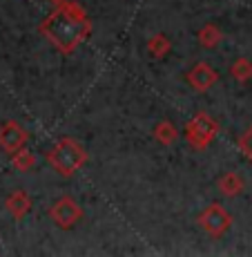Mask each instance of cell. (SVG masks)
<instances>
[{
    "mask_svg": "<svg viewBox=\"0 0 252 257\" xmlns=\"http://www.w3.org/2000/svg\"><path fill=\"white\" fill-rule=\"evenodd\" d=\"M230 74H232V76H234L239 83L250 81V78H252V63L248 61V58H239V61L232 63Z\"/></svg>",
    "mask_w": 252,
    "mask_h": 257,
    "instance_id": "obj_14",
    "label": "cell"
},
{
    "mask_svg": "<svg viewBox=\"0 0 252 257\" xmlns=\"http://www.w3.org/2000/svg\"><path fill=\"white\" fill-rule=\"evenodd\" d=\"M221 38H223V34H221V29L216 27V25H205V27H201V32H199L201 45L207 47V49H212V47L219 45Z\"/></svg>",
    "mask_w": 252,
    "mask_h": 257,
    "instance_id": "obj_13",
    "label": "cell"
},
{
    "mask_svg": "<svg viewBox=\"0 0 252 257\" xmlns=\"http://www.w3.org/2000/svg\"><path fill=\"white\" fill-rule=\"evenodd\" d=\"M12 164H14L16 170L29 172L34 166H36V155H34L32 150H27V148H21L18 152H14L12 155Z\"/></svg>",
    "mask_w": 252,
    "mask_h": 257,
    "instance_id": "obj_11",
    "label": "cell"
},
{
    "mask_svg": "<svg viewBox=\"0 0 252 257\" xmlns=\"http://www.w3.org/2000/svg\"><path fill=\"white\" fill-rule=\"evenodd\" d=\"M219 135V123L205 112H196L185 125V139L194 150H205Z\"/></svg>",
    "mask_w": 252,
    "mask_h": 257,
    "instance_id": "obj_3",
    "label": "cell"
},
{
    "mask_svg": "<svg viewBox=\"0 0 252 257\" xmlns=\"http://www.w3.org/2000/svg\"><path fill=\"white\" fill-rule=\"evenodd\" d=\"M219 192L221 195H225V197H236V195H241L243 192V179H241L236 172H225L223 177L219 179Z\"/></svg>",
    "mask_w": 252,
    "mask_h": 257,
    "instance_id": "obj_9",
    "label": "cell"
},
{
    "mask_svg": "<svg viewBox=\"0 0 252 257\" xmlns=\"http://www.w3.org/2000/svg\"><path fill=\"white\" fill-rule=\"evenodd\" d=\"M170 49H172V43L165 34H154V36L147 38V52L154 58H163L165 54H170Z\"/></svg>",
    "mask_w": 252,
    "mask_h": 257,
    "instance_id": "obj_10",
    "label": "cell"
},
{
    "mask_svg": "<svg viewBox=\"0 0 252 257\" xmlns=\"http://www.w3.org/2000/svg\"><path fill=\"white\" fill-rule=\"evenodd\" d=\"M154 137L161 146H172V143L176 141V137H179V132H176V127L172 125L170 121H161L159 125L154 127Z\"/></svg>",
    "mask_w": 252,
    "mask_h": 257,
    "instance_id": "obj_12",
    "label": "cell"
},
{
    "mask_svg": "<svg viewBox=\"0 0 252 257\" xmlns=\"http://www.w3.org/2000/svg\"><path fill=\"white\" fill-rule=\"evenodd\" d=\"M49 217L54 219V224H56L58 228L67 230L83 219V208L72 197H61V199H56L54 206L49 208Z\"/></svg>",
    "mask_w": 252,
    "mask_h": 257,
    "instance_id": "obj_5",
    "label": "cell"
},
{
    "mask_svg": "<svg viewBox=\"0 0 252 257\" xmlns=\"http://www.w3.org/2000/svg\"><path fill=\"white\" fill-rule=\"evenodd\" d=\"M185 78L196 92H207L216 81H219V74L212 70L207 63H196V65L187 72Z\"/></svg>",
    "mask_w": 252,
    "mask_h": 257,
    "instance_id": "obj_7",
    "label": "cell"
},
{
    "mask_svg": "<svg viewBox=\"0 0 252 257\" xmlns=\"http://www.w3.org/2000/svg\"><path fill=\"white\" fill-rule=\"evenodd\" d=\"M5 208L9 210V215H12L14 219H23V217L32 210V197H29L25 190H16L7 197Z\"/></svg>",
    "mask_w": 252,
    "mask_h": 257,
    "instance_id": "obj_8",
    "label": "cell"
},
{
    "mask_svg": "<svg viewBox=\"0 0 252 257\" xmlns=\"http://www.w3.org/2000/svg\"><path fill=\"white\" fill-rule=\"evenodd\" d=\"M27 139H29V135L21 123L5 121L3 125H0V148H3L5 152H9V155H14V152H18L21 148H25Z\"/></svg>",
    "mask_w": 252,
    "mask_h": 257,
    "instance_id": "obj_6",
    "label": "cell"
},
{
    "mask_svg": "<svg viewBox=\"0 0 252 257\" xmlns=\"http://www.w3.org/2000/svg\"><path fill=\"white\" fill-rule=\"evenodd\" d=\"M92 21L78 3H61L52 14L41 23V34L52 43L61 54H72L90 36Z\"/></svg>",
    "mask_w": 252,
    "mask_h": 257,
    "instance_id": "obj_1",
    "label": "cell"
},
{
    "mask_svg": "<svg viewBox=\"0 0 252 257\" xmlns=\"http://www.w3.org/2000/svg\"><path fill=\"white\" fill-rule=\"evenodd\" d=\"M199 224H201V228H203L210 237L219 239V237H223L230 230L232 217H230V212L225 210L221 204H210L199 215Z\"/></svg>",
    "mask_w": 252,
    "mask_h": 257,
    "instance_id": "obj_4",
    "label": "cell"
},
{
    "mask_svg": "<svg viewBox=\"0 0 252 257\" xmlns=\"http://www.w3.org/2000/svg\"><path fill=\"white\" fill-rule=\"evenodd\" d=\"M47 161L61 177H72L78 168L87 164V152L78 141L65 137L47 152Z\"/></svg>",
    "mask_w": 252,
    "mask_h": 257,
    "instance_id": "obj_2",
    "label": "cell"
},
{
    "mask_svg": "<svg viewBox=\"0 0 252 257\" xmlns=\"http://www.w3.org/2000/svg\"><path fill=\"white\" fill-rule=\"evenodd\" d=\"M52 3H56V5H61V3H65V0H52Z\"/></svg>",
    "mask_w": 252,
    "mask_h": 257,
    "instance_id": "obj_16",
    "label": "cell"
},
{
    "mask_svg": "<svg viewBox=\"0 0 252 257\" xmlns=\"http://www.w3.org/2000/svg\"><path fill=\"white\" fill-rule=\"evenodd\" d=\"M239 150L243 152L245 159H250V161H252V125L243 132V135L239 137Z\"/></svg>",
    "mask_w": 252,
    "mask_h": 257,
    "instance_id": "obj_15",
    "label": "cell"
}]
</instances>
